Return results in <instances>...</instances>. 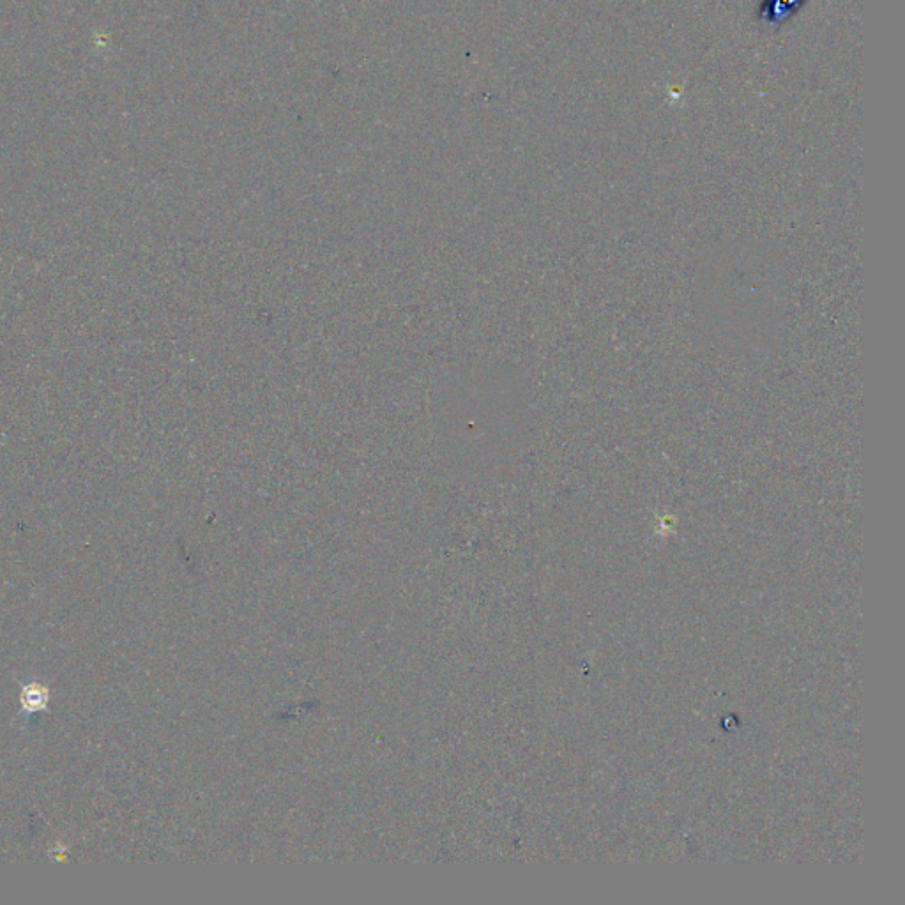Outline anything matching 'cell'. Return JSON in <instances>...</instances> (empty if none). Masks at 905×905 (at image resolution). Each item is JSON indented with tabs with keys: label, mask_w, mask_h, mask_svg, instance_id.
<instances>
[{
	"label": "cell",
	"mask_w": 905,
	"mask_h": 905,
	"mask_svg": "<svg viewBox=\"0 0 905 905\" xmlns=\"http://www.w3.org/2000/svg\"><path fill=\"white\" fill-rule=\"evenodd\" d=\"M803 0H768L766 9L762 11V20L776 25V23L784 22L785 18H789L794 9L798 8Z\"/></svg>",
	"instance_id": "7a4b0ae2"
},
{
	"label": "cell",
	"mask_w": 905,
	"mask_h": 905,
	"mask_svg": "<svg viewBox=\"0 0 905 905\" xmlns=\"http://www.w3.org/2000/svg\"><path fill=\"white\" fill-rule=\"evenodd\" d=\"M48 706V688L39 683H31V685H23L22 688V711L27 715H34L38 711H43Z\"/></svg>",
	"instance_id": "6da1fadb"
}]
</instances>
